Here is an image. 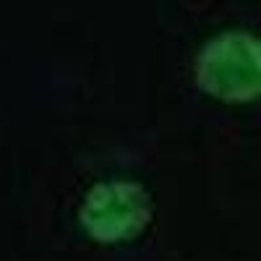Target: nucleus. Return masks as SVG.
<instances>
[{
  "instance_id": "f257e3e1",
  "label": "nucleus",
  "mask_w": 261,
  "mask_h": 261,
  "mask_svg": "<svg viewBox=\"0 0 261 261\" xmlns=\"http://www.w3.org/2000/svg\"><path fill=\"white\" fill-rule=\"evenodd\" d=\"M196 84L220 102L261 99V37L251 32H222L196 55Z\"/></svg>"
},
{
  "instance_id": "f03ea898",
  "label": "nucleus",
  "mask_w": 261,
  "mask_h": 261,
  "mask_svg": "<svg viewBox=\"0 0 261 261\" xmlns=\"http://www.w3.org/2000/svg\"><path fill=\"white\" fill-rule=\"evenodd\" d=\"M151 220V199L134 180H105L86 191L79 212L84 232L97 243L134 241Z\"/></svg>"
}]
</instances>
